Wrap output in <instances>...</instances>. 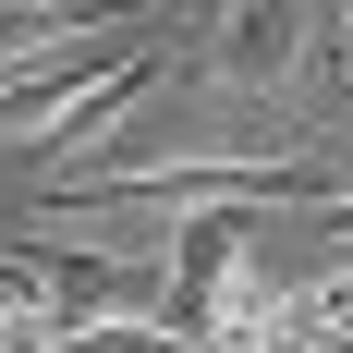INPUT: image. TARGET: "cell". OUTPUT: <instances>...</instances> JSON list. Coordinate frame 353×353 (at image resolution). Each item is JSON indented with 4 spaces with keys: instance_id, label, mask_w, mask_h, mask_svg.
Wrapping results in <instances>:
<instances>
[{
    "instance_id": "6da1fadb",
    "label": "cell",
    "mask_w": 353,
    "mask_h": 353,
    "mask_svg": "<svg viewBox=\"0 0 353 353\" xmlns=\"http://www.w3.org/2000/svg\"><path fill=\"white\" fill-rule=\"evenodd\" d=\"M12 268L37 281V305L61 317V341L73 329H122V317H171V268H146V256H110V244H37V232H12Z\"/></svg>"
},
{
    "instance_id": "3957f363",
    "label": "cell",
    "mask_w": 353,
    "mask_h": 353,
    "mask_svg": "<svg viewBox=\"0 0 353 353\" xmlns=\"http://www.w3.org/2000/svg\"><path fill=\"white\" fill-rule=\"evenodd\" d=\"M317 73H329V85H353V12H317Z\"/></svg>"
},
{
    "instance_id": "7a4b0ae2",
    "label": "cell",
    "mask_w": 353,
    "mask_h": 353,
    "mask_svg": "<svg viewBox=\"0 0 353 353\" xmlns=\"http://www.w3.org/2000/svg\"><path fill=\"white\" fill-rule=\"evenodd\" d=\"M305 49H317V12H292V0H232L208 25V73L232 98H281L305 73Z\"/></svg>"
}]
</instances>
